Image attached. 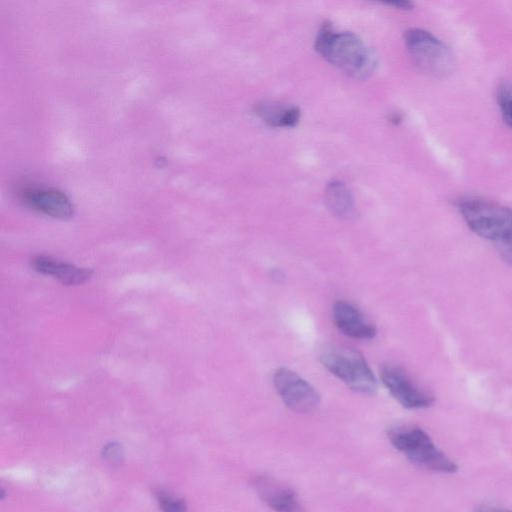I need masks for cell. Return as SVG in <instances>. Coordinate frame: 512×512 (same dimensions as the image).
<instances>
[{
	"mask_svg": "<svg viewBox=\"0 0 512 512\" xmlns=\"http://www.w3.org/2000/svg\"><path fill=\"white\" fill-rule=\"evenodd\" d=\"M455 205L469 228L490 241L501 258L512 266V210L477 195H463Z\"/></svg>",
	"mask_w": 512,
	"mask_h": 512,
	"instance_id": "6da1fadb",
	"label": "cell"
},
{
	"mask_svg": "<svg viewBox=\"0 0 512 512\" xmlns=\"http://www.w3.org/2000/svg\"><path fill=\"white\" fill-rule=\"evenodd\" d=\"M315 49L330 64L354 78L368 77L376 64L373 54L358 36L337 33L329 23L320 29Z\"/></svg>",
	"mask_w": 512,
	"mask_h": 512,
	"instance_id": "7a4b0ae2",
	"label": "cell"
},
{
	"mask_svg": "<svg viewBox=\"0 0 512 512\" xmlns=\"http://www.w3.org/2000/svg\"><path fill=\"white\" fill-rule=\"evenodd\" d=\"M387 434L393 446L415 464L437 472L457 471L456 463L444 454L421 428L398 426L389 429Z\"/></svg>",
	"mask_w": 512,
	"mask_h": 512,
	"instance_id": "3957f363",
	"label": "cell"
},
{
	"mask_svg": "<svg viewBox=\"0 0 512 512\" xmlns=\"http://www.w3.org/2000/svg\"><path fill=\"white\" fill-rule=\"evenodd\" d=\"M319 360L350 389L372 395L377 390L376 378L363 355L349 347L330 345L319 353Z\"/></svg>",
	"mask_w": 512,
	"mask_h": 512,
	"instance_id": "277c9868",
	"label": "cell"
},
{
	"mask_svg": "<svg viewBox=\"0 0 512 512\" xmlns=\"http://www.w3.org/2000/svg\"><path fill=\"white\" fill-rule=\"evenodd\" d=\"M407 50L423 71L438 77L448 75L454 67L453 54L448 46L430 32L412 28L404 36Z\"/></svg>",
	"mask_w": 512,
	"mask_h": 512,
	"instance_id": "5b68a950",
	"label": "cell"
},
{
	"mask_svg": "<svg viewBox=\"0 0 512 512\" xmlns=\"http://www.w3.org/2000/svg\"><path fill=\"white\" fill-rule=\"evenodd\" d=\"M273 384L285 405L295 412H311L320 403L314 387L288 368L281 367L274 372Z\"/></svg>",
	"mask_w": 512,
	"mask_h": 512,
	"instance_id": "8992f818",
	"label": "cell"
},
{
	"mask_svg": "<svg viewBox=\"0 0 512 512\" xmlns=\"http://www.w3.org/2000/svg\"><path fill=\"white\" fill-rule=\"evenodd\" d=\"M381 381L390 394L407 409L427 408L434 403V396L420 388L400 367H382Z\"/></svg>",
	"mask_w": 512,
	"mask_h": 512,
	"instance_id": "52a82bcc",
	"label": "cell"
},
{
	"mask_svg": "<svg viewBox=\"0 0 512 512\" xmlns=\"http://www.w3.org/2000/svg\"><path fill=\"white\" fill-rule=\"evenodd\" d=\"M23 201L46 215L67 219L73 215L69 198L61 191L46 188H30L22 192Z\"/></svg>",
	"mask_w": 512,
	"mask_h": 512,
	"instance_id": "ba28073f",
	"label": "cell"
},
{
	"mask_svg": "<svg viewBox=\"0 0 512 512\" xmlns=\"http://www.w3.org/2000/svg\"><path fill=\"white\" fill-rule=\"evenodd\" d=\"M253 485L259 497L275 512H304L296 493L274 480L259 476Z\"/></svg>",
	"mask_w": 512,
	"mask_h": 512,
	"instance_id": "9c48e42d",
	"label": "cell"
},
{
	"mask_svg": "<svg viewBox=\"0 0 512 512\" xmlns=\"http://www.w3.org/2000/svg\"><path fill=\"white\" fill-rule=\"evenodd\" d=\"M333 320L337 328L346 336L355 339H372L376 328L351 303L339 300L333 306Z\"/></svg>",
	"mask_w": 512,
	"mask_h": 512,
	"instance_id": "30bf717a",
	"label": "cell"
},
{
	"mask_svg": "<svg viewBox=\"0 0 512 512\" xmlns=\"http://www.w3.org/2000/svg\"><path fill=\"white\" fill-rule=\"evenodd\" d=\"M32 266L37 272L51 276L65 285L84 283L92 275L90 269L81 268L50 256L35 257L32 260Z\"/></svg>",
	"mask_w": 512,
	"mask_h": 512,
	"instance_id": "8fae6325",
	"label": "cell"
},
{
	"mask_svg": "<svg viewBox=\"0 0 512 512\" xmlns=\"http://www.w3.org/2000/svg\"><path fill=\"white\" fill-rule=\"evenodd\" d=\"M255 113L271 127H294L300 118L298 107H283L271 103H259Z\"/></svg>",
	"mask_w": 512,
	"mask_h": 512,
	"instance_id": "7c38bea8",
	"label": "cell"
},
{
	"mask_svg": "<svg viewBox=\"0 0 512 512\" xmlns=\"http://www.w3.org/2000/svg\"><path fill=\"white\" fill-rule=\"evenodd\" d=\"M325 202L334 215L348 218L353 214L354 201L349 188L340 181L331 182L325 191Z\"/></svg>",
	"mask_w": 512,
	"mask_h": 512,
	"instance_id": "4fadbf2b",
	"label": "cell"
},
{
	"mask_svg": "<svg viewBox=\"0 0 512 512\" xmlns=\"http://www.w3.org/2000/svg\"><path fill=\"white\" fill-rule=\"evenodd\" d=\"M496 97L504 121L512 128V81H502Z\"/></svg>",
	"mask_w": 512,
	"mask_h": 512,
	"instance_id": "5bb4252c",
	"label": "cell"
},
{
	"mask_svg": "<svg viewBox=\"0 0 512 512\" xmlns=\"http://www.w3.org/2000/svg\"><path fill=\"white\" fill-rule=\"evenodd\" d=\"M155 495L163 512H186L184 501L174 495L162 490L157 491Z\"/></svg>",
	"mask_w": 512,
	"mask_h": 512,
	"instance_id": "9a60e30c",
	"label": "cell"
},
{
	"mask_svg": "<svg viewBox=\"0 0 512 512\" xmlns=\"http://www.w3.org/2000/svg\"><path fill=\"white\" fill-rule=\"evenodd\" d=\"M121 449L116 444H110L109 446L105 447L104 449V456L108 460L112 462H116L120 460L121 457Z\"/></svg>",
	"mask_w": 512,
	"mask_h": 512,
	"instance_id": "2e32d148",
	"label": "cell"
},
{
	"mask_svg": "<svg viewBox=\"0 0 512 512\" xmlns=\"http://www.w3.org/2000/svg\"><path fill=\"white\" fill-rule=\"evenodd\" d=\"M386 4L402 10H408L413 7V4L409 1H392L386 2Z\"/></svg>",
	"mask_w": 512,
	"mask_h": 512,
	"instance_id": "e0dca14e",
	"label": "cell"
},
{
	"mask_svg": "<svg viewBox=\"0 0 512 512\" xmlns=\"http://www.w3.org/2000/svg\"><path fill=\"white\" fill-rule=\"evenodd\" d=\"M475 512H512L508 509L495 506H480Z\"/></svg>",
	"mask_w": 512,
	"mask_h": 512,
	"instance_id": "ac0fdd59",
	"label": "cell"
},
{
	"mask_svg": "<svg viewBox=\"0 0 512 512\" xmlns=\"http://www.w3.org/2000/svg\"><path fill=\"white\" fill-rule=\"evenodd\" d=\"M401 120H402V116L399 113H392L389 116V121L392 122L393 124H398L401 122Z\"/></svg>",
	"mask_w": 512,
	"mask_h": 512,
	"instance_id": "d6986e66",
	"label": "cell"
}]
</instances>
